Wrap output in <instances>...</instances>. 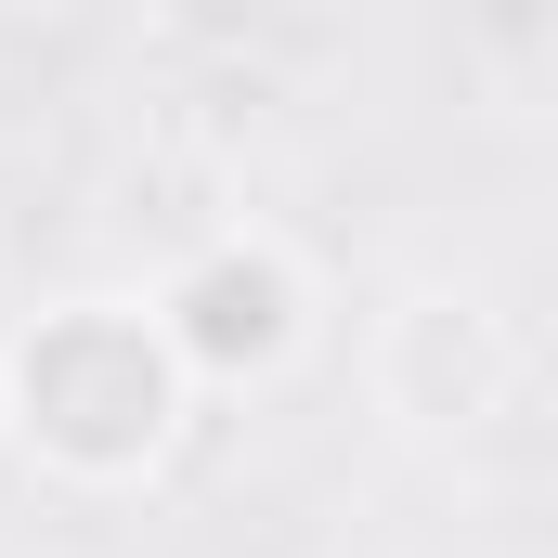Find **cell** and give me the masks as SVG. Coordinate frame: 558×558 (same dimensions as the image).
<instances>
[{"label": "cell", "mask_w": 558, "mask_h": 558, "mask_svg": "<svg viewBox=\"0 0 558 558\" xmlns=\"http://www.w3.org/2000/svg\"><path fill=\"white\" fill-rule=\"evenodd\" d=\"M299 260L260 247V234H208L169 299H156V325H169V351H182V377H274L286 351H299Z\"/></svg>", "instance_id": "2"}, {"label": "cell", "mask_w": 558, "mask_h": 558, "mask_svg": "<svg viewBox=\"0 0 558 558\" xmlns=\"http://www.w3.org/2000/svg\"><path fill=\"white\" fill-rule=\"evenodd\" d=\"M390 403L428 416V428L507 403V338H494L481 299H403V312H390Z\"/></svg>", "instance_id": "3"}, {"label": "cell", "mask_w": 558, "mask_h": 558, "mask_svg": "<svg viewBox=\"0 0 558 558\" xmlns=\"http://www.w3.org/2000/svg\"><path fill=\"white\" fill-rule=\"evenodd\" d=\"M182 351L143 299H65L13 338V416L65 468H143L182 416Z\"/></svg>", "instance_id": "1"}]
</instances>
